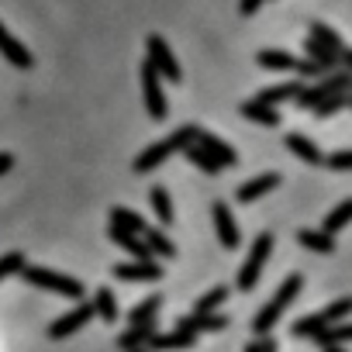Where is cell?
Here are the masks:
<instances>
[{
  "mask_svg": "<svg viewBox=\"0 0 352 352\" xmlns=\"http://www.w3.org/2000/svg\"><path fill=\"white\" fill-rule=\"evenodd\" d=\"M239 114L249 118V121H256V124H263V128H280V111L270 107V104H263V100H245L239 107Z\"/></svg>",
  "mask_w": 352,
  "mask_h": 352,
  "instance_id": "17",
  "label": "cell"
},
{
  "mask_svg": "<svg viewBox=\"0 0 352 352\" xmlns=\"http://www.w3.org/2000/svg\"><path fill=\"white\" fill-rule=\"evenodd\" d=\"M225 300H228V287L218 283V287H211V290L194 304V314H218V307H221Z\"/></svg>",
  "mask_w": 352,
  "mask_h": 352,
  "instance_id": "29",
  "label": "cell"
},
{
  "mask_svg": "<svg viewBox=\"0 0 352 352\" xmlns=\"http://www.w3.org/2000/svg\"><path fill=\"white\" fill-rule=\"evenodd\" d=\"M349 90H352V73L331 69V73H324L314 87H304V90L294 97V104L304 107V111H311L318 100H324V97H331V94H349Z\"/></svg>",
  "mask_w": 352,
  "mask_h": 352,
  "instance_id": "4",
  "label": "cell"
},
{
  "mask_svg": "<svg viewBox=\"0 0 352 352\" xmlns=\"http://www.w3.org/2000/svg\"><path fill=\"white\" fill-rule=\"evenodd\" d=\"M311 38H314V42H321L324 49H331L335 56L345 49V42H342V38H338V35H335L328 25H321V21H311Z\"/></svg>",
  "mask_w": 352,
  "mask_h": 352,
  "instance_id": "31",
  "label": "cell"
},
{
  "mask_svg": "<svg viewBox=\"0 0 352 352\" xmlns=\"http://www.w3.org/2000/svg\"><path fill=\"white\" fill-rule=\"evenodd\" d=\"M324 166H328V169H338V173H349V169H352V148L324 155Z\"/></svg>",
  "mask_w": 352,
  "mask_h": 352,
  "instance_id": "37",
  "label": "cell"
},
{
  "mask_svg": "<svg viewBox=\"0 0 352 352\" xmlns=\"http://www.w3.org/2000/svg\"><path fill=\"white\" fill-rule=\"evenodd\" d=\"M304 52H307V59L311 63H318L324 73H331V69H338V56L331 52V49H324L321 42H314L311 35H307V42H304Z\"/></svg>",
  "mask_w": 352,
  "mask_h": 352,
  "instance_id": "24",
  "label": "cell"
},
{
  "mask_svg": "<svg viewBox=\"0 0 352 352\" xmlns=\"http://www.w3.org/2000/svg\"><path fill=\"white\" fill-rule=\"evenodd\" d=\"M159 307H162V297L159 294H152V297H145L131 314H128V321H131V328H152V321H155V314H159Z\"/></svg>",
  "mask_w": 352,
  "mask_h": 352,
  "instance_id": "21",
  "label": "cell"
},
{
  "mask_svg": "<svg viewBox=\"0 0 352 352\" xmlns=\"http://www.w3.org/2000/svg\"><path fill=\"white\" fill-rule=\"evenodd\" d=\"M142 239H145V245H148V252H152V256H162V259H173V256H176V245H173L162 232H155V228H148V225H145Z\"/></svg>",
  "mask_w": 352,
  "mask_h": 352,
  "instance_id": "27",
  "label": "cell"
},
{
  "mask_svg": "<svg viewBox=\"0 0 352 352\" xmlns=\"http://www.w3.org/2000/svg\"><path fill=\"white\" fill-rule=\"evenodd\" d=\"M256 63H259L263 69H273V73H294V69H297V59H294L290 52H280V49H263V52L256 56Z\"/></svg>",
  "mask_w": 352,
  "mask_h": 352,
  "instance_id": "19",
  "label": "cell"
},
{
  "mask_svg": "<svg viewBox=\"0 0 352 352\" xmlns=\"http://www.w3.org/2000/svg\"><path fill=\"white\" fill-rule=\"evenodd\" d=\"M294 73H300V76H314V80L324 76V69H321L318 63H311V59H297V69H294Z\"/></svg>",
  "mask_w": 352,
  "mask_h": 352,
  "instance_id": "38",
  "label": "cell"
},
{
  "mask_svg": "<svg viewBox=\"0 0 352 352\" xmlns=\"http://www.w3.org/2000/svg\"><path fill=\"white\" fill-rule=\"evenodd\" d=\"M194 142H197V145H201V148H204L208 155H214L221 169H228V166H235V162H239V155H235V148H232L228 142H221L218 135H211V131H204V128L197 131V138H194Z\"/></svg>",
  "mask_w": 352,
  "mask_h": 352,
  "instance_id": "11",
  "label": "cell"
},
{
  "mask_svg": "<svg viewBox=\"0 0 352 352\" xmlns=\"http://www.w3.org/2000/svg\"><path fill=\"white\" fill-rule=\"evenodd\" d=\"M342 107H349V94H331V97L318 100L311 111H314V118H331V114L342 111Z\"/></svg>",
  "mask_w": 352,
  "mask_h": 352,
  "instance_id": "34",
  "label": "cell"
},
{
  "mask_svg": "<svg viewBox=\"0 0 352 352\" xmlns=\"http://www.w3.org/2000/svg\"><path fill=\"white\" fill-rule=\"evenodd\" d=\"M111 225H118V228H124V232H135V235L145 232L142 214H135V211H128V208H114V211H111Z\"/></svg>",
  "mask_w": 352,
  "mask_h": 352,
  "instance_id": "30",
  "label": "cell"
},
{
  "mask_svg": "<svg viewBox=\"0 0 352 352\" xmlns=\"http://www.w3.org/2000/svg\"><path fill=\"white\" fill-rule=\"evenodd\" d=\"M94 314H100L107 324L118 321V314H121V311H118V297H114L107 287H100V290L94 294Z\"/></svg>",
  "mask_w": 352,
  "mask_h": 352,
  "instance_id": "28",
  "label": "cell"
},
{
  "mask_svg": "<svg viewBox=\"0 0 352 352\" xmlns=\"http://www.w3.org/2000/svg\"><path fill=\"white\" fill-rule=\"evenodd\" d=\"M148 201H152V211H155V218L162 221V228L176 221V211H173V201H169V194H166V187H152V194H148Z\"/></svg>",
  "mask_w": 352,
  "mask_h": 352,
  "instance_id": "25",
  "label": "cell"
},
{
  "mask_svg": "<svg viewBox=\"0 0 352 352\" xmlns=\"http://www.w3.org/2000/svg\"><path fill=\"white\" fill-rule=\"evenodd\" d=\"M11 166H14V155H11V152H0V176H4Z\"/></svg>",
  "mask_w": 352,
  "mask_h": 352,
  "instance_id": "41",
  "label": "cell"
},
{
  "mask_svg": "<svg viewBox=\"0 0 352 352\" xmlns=\"http://www.w3.org/2000/svg\"><path fill=\"white\" fill-rule=\"evenodd\" d=\"M128 352H152V349H145V345H135V349H128Z\"/></svg>",
  "mask_w": 352,
  "mask_h": 352,
  "instance_id": "44",
  "label": "cell"
},
{
  "mask_svg": "<svg viewBox=\"0 0 352 352\" xmlns=\"http://www.w3.org/2000/svg\"><path fill=\"white\" fill-rule=\"evenodd\" d=\"M145 52H148L152 69H155L162 80H169V83H180V80H184V69H180V63H176V56H173V49L166 45L162 35H148V38H145Z\"/></svg>",
  "mask_w": 352,
  "mask_h": 352,
  "instance_id": "6",
  "label": "cell"
},
{
  "mask_svg": "<svg viewBox=\"0 0 352 352\" xmlns=\"http://www.w3.org/2000/svg\"><path fill=\"white\" fill-rule=\"evenodd\" d=\"M297 242H300L307 252H318V256H328V252H335V235H328V232L300 228V232H297Z\"/></svg>",
  "mask_w": 352,
  "mask_h": 352,
  "instance_id": "18",
  "label": "cell"
},
{
  "mask_svg": "<svg viewBox=\"0 0 352 352\" xmlns=\"http://www.w3.org/2000/svg\"><path fill=\"white\" fill-rule=\"evenodd\" d=\"M352 314V297H338V300H331L324 311H321V318H324V324H335V321H345Z\"/></svg>",
  "mask_w": 352,
  "mask_h": 352,
  "instance_id": "35",
  "label": "cell"
},
{
  "mask_svg": "<svg viewBox=\"0 0 352 352\" xmlns=\"http://www.w3.org/2000/svg\"><path fill=\"white\" fill-rule=\"evenodd\" d=\"M270 252H273V235L270 232L256 235V242H252V249H249V256H245V263L239 270V290H252L259 283V273H263Z\"/></svg>",
  "mask_w": 352,
  "mask_h": 352,
  "instance_id": "5",
  "label": "cell"
},
{
  "mask_svg": "<svg viewBox=\"0 0 352 352\" xmlns=\"http://www.w3.org/2000/svg\"><path fill=\"white\" fill-rule=\"evenodd\" d=\"M148 335H152V328H128L124 335H118V345L128 352V349H135V345H145Z\"/></svg>",
  "mask_w": 352,
  "mask_h": 352,
  "instance_id": "36",
  "label": "cell"
},
{
  "mask_svg": "<svg viewBox=\"0 0 352 352\" xmlns=\"http://www.w3.org/2000/svg\"><path fill=\"white\" fill-rule=\"evenodd\" d=\"M259 8H263V0H239V14L242 18H252Z\"/></svg>",
  "mask_w": 352,
  "mask_h": 352,
  "instance_id": "39",
  "label": "cell"
},
{
  "mask_svg": "<svg viewBox=\"0 0 352 352\" xmlns=\"http://www.w3.org/2000/svg\"><path fill=\"white\" fill-rule=\"evenodd\" d=\"M349 107H352V94H349Z\"/></svg>",
  "mask_w": 352,
  "mask_h": 352,
  "instance_id": "46",
  "label": "cell"
},
{
  "mask_svg": "<svg viewBox=\"0 0 352 352\" xmlns=\"http://www.w3.org/2000/svg\"><path fill=\"white\" fill-rule=\"evenodd\" d=\"M300 287H304V276H300V273H290V276L280 283V290L259 307V314H256V321H252L256 335H270V331H273V324L280 321V314L287 311V304L300 294Z\"/></svg>",
  "mask_w": 352,
  "mask_h": 352,
  "instance_id": "2",
  "label": "cell"
},
{
  "mask_svg": "<svg viewBox=\"0 0 352 352\" xmlns=\"http://www.w3.org/2000/svg\"><path fill=\"white\" fill-rule=\"evenodd\" d=\"M300 90H304V83L290 80V83H276V87H266V90H259V97H256V100H263V104L276 107V104H283V100H294Z\"/></svg>",
  "mask_w": 352,
  "mask_h": 352,
  "instance_id": "20",
  "label": "cell"
},
{
  "mask_svg": "<svg viewBox=\"0 0 352 352\" xmlns=\"http://www.w3.org/2000/svg\"><path fill=\"white\" fill-rule=\"evenodd\" d=\"M114 276L118 280H128V283H148V280H159L162 276V266L152 263V259H135V263L114 266Z\"/></svg>",
  "mask_w": 352,
  "mask_h": 352,
  "instance_id": "10",
  "label": "cell"
},
{
  "mask_svg": "<svg viewBox=\"0 0 352 352\" xmlns=\"http://www.w3.org/2000/svg\"><path fill=\"white\" fill-rule=\"evenodd\" d=\"M324 352H345L342 345H324Z\"/></svg>",
  "mask_w": 352,
  "mask_h": 352,
  "instance_id": "43",
  "label": "cell"
},
{
  "mask_svg": "<svg viewBox=\"0 0 352 352\" xmlns=\"http://www.w3.org/2000/svg\"><path fill=\"white\" fill-rule=\"evenodd\" d=\"M197 342V335H190V331H180V328H176V331H166V335H148V349L152 352H184V349H190Z\"/></svg>",
  "mask_w": 352,
  "mask_h": 352,
  "instance_id": "14",
  "label": "cell"
},
{
  "mask_svg": "<svg viewBox=\"0 0 352 352\" xmlns=\"http://www.w3.org/2000/svg\"><path fill=\"white\" fill-rule=\"evenodd\" d=\"M321 328H324V318H321V311H318V314H307V318H297L290 331H294L297 338H314V335H318Z\"/></svg>",
  "mask_w": 352,
  "mask_h": 352,
  "instance_id": "32",
  "label": "cell"
},
{
  "mask_svg": "<svg viewBox=\"0 0 352 352\" xmlns=\"http://www.w3.org/2000/svg\"><path fill=\"white\" fill-rule=\"evenodd\" d=\"M245 352H259V342H252V345H245Z\"/></svg>",
  "mask_w": 352,
  "mask_h": 352,
  "instance_id": "45",
  "label": "cell"
},
{
  "mask_svg": "<svg viewBox=\"0 0 352 352\" xmlns=\"http://www.w3.org/2000/svg\"><path fill=\"white\" fill-rule=\"evenodd\" d=\"M259 352H280L273 338H259Z\"/></svg>",
  "mask_w": 352,
  "mask_h": 352,
  "instance_id": "42",
  "label": "cell"
},
{
  "mask_svg": "<svg viewBox=\"0 0 352 352\" xmlns=\"http://www.w3.org/2000/svg\"><path fill=\"white\" fill-rule=\"evenodd\" d=\"M197 124H184V128H176L173 135H166V138H159V142H152L145 152H138L135 155V173H152V169H159L173 152H184L194 138H197Z\"/></svg>",
  "mask_w": 352,
  "mask_h": 352,
  "instance_id": "1",
  "label": "cell"
},
{
  "mask_svg": "<svg viewBox=\"0 0 352 352\" xmlns=\"http://www.w3.org/2000/svg\"><path fill=\"white\" fill-rule=\"evenodd\" d=\"M276 187H280V173H263V176H252L249 184H242V187L235 190V197H239L242 204H252V201L266 197V194L276 190Z\"/></svg>",
  "mask_w": 352,
  "mask_h": 352,
  "instance_id": "13",
  "label": "cell"
},
{
  "mask_svg": "<svg viewBox=\"0 0 352 352\" xmlns=\"http://www.w3.org/2000/svg\"><path fill=\"white\" fill-rule=\"evenodd\" d=\"M338 69L352 73V49H342V52H338Z\"/></svg>",
  "mask_w": 352,
  "mask_h": 352,
  "instance_id": "40",
  "label": "cell"
},
{
  "mask_svg": "<svg viewBox=\"0 0 352 352\" xmlns=\"http://www.w3.org/2000/svg\"><path fill=\"white\" fill-rule=\"evenodd\" d=\"M283 142H287V148H290V152H294L300 162H307V166H321V162H324L321 148H318V145H314L307 135H297V131H290Z\"/></svg>",
  "mask_w": 352,
  "mask_h": 352,
  "instance_id": "16",
  "label": "cell"
},
{
  "mask_svg": "<svg viewBox=\"0 0 352 352\" xmlns=\"http://www.w3.org/2000/svg\"><path fill=\"white\" fill-rule=\"evenodd\" d=\"M211 218H214V232H218V242H221L225 249H239L242 235H239V221H235L232 208H228V204H214V208H211Z\"/></svg>",
  "mask_w": 352,
  "mask_h": 352,
  "instance_id": "9",
  "label": "cell"
},
{
  "mask_svg": "<svg viewBox=\"0 0 352 352\" xmlns=\"http://www.w3.org/2000/svg\"><path fill=\"white\" fill-rule=\"evenodd\" d=\"M142 100H145V111H148L152 121H162L169 114V104H166V94H162V76L152 69L148 59L142 63Z\"/></svg>",
  "mask_w": 352,
  "mask_h": 352,
  "instance_id": "7",
  "label": "cell"
},
{
  "mask_svg": "<svg viewBox=\"0 0 352 352\" xmlns=\"http://www.w3.org/2000/svg\"><path fill=\"white\" fill-rule=\"evenodd\" d=\"M0 56H4L11 66H18V69H32L35 66V59H32V52L4 28V25H0Z\"/></svg>",
  "mask_w": 352,
  "mask_h": 352,
  "instance_id": "12",
  "label": "cell"
},
{
  "mask_svg": "<svg viewBox=\"0 0 352 352\" xmlns=\"http://www.w3.org/2000/svg\"><path fill=\"white\" fill-rule=\"evenodd\" d=\"M25 266H28V263H25V252H4V256H0V283L11 280V276H18Z\"/></svg>",
  "mask_w": 352,
  "mask_h": 352,
  "instance_id": "33",
  "label": "cell"
},
{
  "mask_svg": "<svg viewBox=\"0 0 352 352\" xmlns=\"http://www.w3.org/2000/svg\"><path fill=\"white\" fill-rule=\"evenodd\" d=\"M314 342L324 349V345H345V342H352V321H335V324H324L318 335H314Z\"/></svg>",
  "mask_w": 352,
  "mask_h": 352,
  "instance_id": "22",
  "label": "cell"
},
{
  "mask_svg": "<svg viewBox=\"0 0 352 352\" xmlns=\"http://www.w3.org/2000/svg\"><path fill=\"white\" fill-rule=\"evenodd\" d=\"M176 328L180 331H190V335H201V331H221L228 328V318L225 314H184L180 321H176Z\"/></svg>",
  "mask_w": 352,
  "mask_h": 352,
  "instance_id": "15",
  "label": "cell"
},
{
  "mask_svg": "<svg viewBox=\"0 0 352 352\" xmlns=\"http://www.w3.org/2000/svg\"><path fill=\"white\" fill-rule=\"evenodd\" d=\"M184 155H187V162H194L201 173H208V176H214V173H221V166H218V159L214 155H208L197 142H190L187 148H184Z\"/></svg>",
  "mask_w": 352,
  "mask_h": 352,
  "instance_id": "26",
  "label": "cell"
},
{
  "mask_svg": "<svg viewBox=\"0 0 352 352\" xmlns=\"http://www.w3.org/2000/svg\"><path fill=\"white\" fill-rule=\"evenodd\" d=\"M21 276L38 290H52L66 300H83V280H76L69 273H59V270H49V266H25Z\"/></svg>",
  "mask_w": 352,
  "mask_h": 352,
  "instance_id": "3",
  "label": "cell"
},
{
  "mask_svg": "<svg viewBox=\"0 0 352 352\" xmlns=\"http://www.w3.org/2000/svg\"><path fill=\"white\" fill-rule=\"evenodd\" d=\"M349 221H352V197H345L338 208H331V211H328V218L321 221V232H328V235H338V232H342Z\"/></svg>",
  "mask_w": 352,
  "mask_h": 352,
  "instance_id": "23",
  "label": "cell"
},
{
  "mask_svg": "<svg viewBox=\"0 0 352 352\" xmlns=\"http://www.w3.org/2000/svg\"><path fill=\"white\" fill-rule=\"evenodd\" d=\"M90 321H94V304H83V300H80L73 311H66L63 318H56V321L49 324V335H52V338H69V335H76L80 328H87Z\"/></svg>",
  "mask_w": 352,
  "mask_h": 352,
  "instance_id": "8",
  "label": "cell"
}]
</instances>
